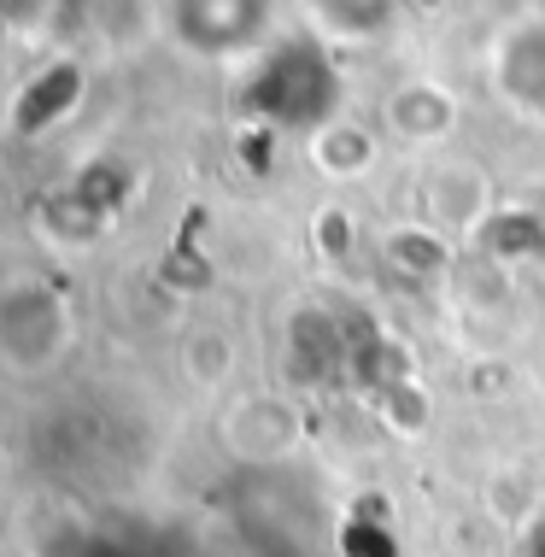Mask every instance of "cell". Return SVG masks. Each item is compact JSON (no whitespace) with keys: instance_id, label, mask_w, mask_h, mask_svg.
<instances>
[{"instance_id":"obj_1","label":"cell","mask_w":545,"mask_h":557,"mask_svg":"<svg viewBox=\"0 0 545 557\" xmlns=\"http://www.w3.org/2000/svg\"><path fill=\"white\" fill-rule=\"evenodd\" d=\"M247 107H259L282 124H317L335 107V77H329L323 53L317 48H287L270 59V71L259 77V88L247 95Z\"/></svg>"},{"instance_id":"obj_2","label":"cell","mask_w":545,"mask_h":557,"mask_svg":"<svg viewBox=\"0 0 545 557\" xmlns=\"http://www.w3.org/2000/svg\"><path fill=\"white\" fill-rule=\"evenodd\" d=\"M83 557H141V552H129V546H88Z\"/></svg>"}]
</instances>
